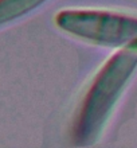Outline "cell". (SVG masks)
<instances>
[{"label": "cell", "mask_w": 137, "mask_h": 148, "mask_svg": "<svg viewBox=\"0 0 137 148\" xmlns=\"http://www.w3.org/2000/svg\"><path fill=\"white\" fill-rule=\"evenodd\" d=\"M61 31L95 46L122 49L137 40V16L108 10L74 8L55 15Z\"/></svg>", "instance_id": "obj_2"}, {"label": "cell", "mask_w": 137, "mask_h": 148, "mask_svg": "<svg viewBox=\"0 0 137 148\" xmlns=\"http://www.w3.org/2000/svg\"><path fill=\"white\" fill-rule=\"evenodd\" d=\"M137 70V40L118 49L100 67L79 102L70 128L75 147L97 143Z\"/></svg>", "instance_id": "obj_1"}, {"label": "cell", "mask_w": 137, "mask_h": 148, "mask_svg": "<svg viewBox=\"0 0 137 148\" xmlns=\"http://www.w3.org/2000/svg\"><path fill=\"white\" fill-rule=\"evenodd\" d=\"M50 0H0V28L34 12Z\"/></svg>", "instance_id": "obj_3"}]
</instances>
